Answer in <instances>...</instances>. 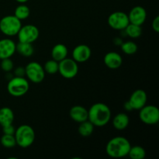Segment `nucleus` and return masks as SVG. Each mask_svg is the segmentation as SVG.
<instances>
[{"label":"nucleus","mask_w":159,"mask_h":159,"mask_svg":"<svg viewBox=\"0 0 159 159\" xmlns=\"http://www.w3.org/2000/svg\"><path fill=\"white\" fill-rule=\"evenodd\" d=\"M124 109L127 110V111L130 112V111H132V110H134L133 108H132L131 105H130V102H129V101H127V102H124Z\"/></svg>","instance_id":"obj_32"},{"label":"nucleus","mask_w":159,"mask_h":159,"mask_svg":"<svg viewBox=\"0 0 159 159\" xmlns=\"http://www.w3.org/2000/svg\"><path fill=\"white\" fill-rule=\"evenodd\" d=\"M69 116L76 123H82L88 120V110L82 106H74L70 109Z\"/></svg>","instance_id":"obj_16"},{"label":"nucleus","mask_w":159,"mask_h":159,"mask_svg":"<svg viewBox=\"0 0 159 159\" xmlns=\"http://www.w3.org/2000/svg\"><path fill=\"white\" fill-rule=\"evenodd\" d=\"M68 48L63 43H57L53 47L51 50V57L52 59L57 61H61L63 59L66 58L68 56Z\"/></svg>","instance_id":"obj_18"},{"label":"nucleus","mask_w":159,"mask_h":159,"mask_svg":"<svg viewBox=\"0 0 159 159\" xmlns=\"http://www.w3.org/2000/svg\"><path fill=\"white\" fill-rule=\"evenodd\" d=\"M14 120V113L9 107H2L0 109V125L2 127L12 124Z\"/></svg>","instance_id":"obj_19"},{"label":"nucleus","mask_w":159,"mask_h":159,"mask_svg":"<svg viewBox=\"0 0 159 159\" xmlns=\"http://www.w3.org/2000/svg\"><path fill=\"white\" fill-rule=\"evenodd\" d=\"M128 155L131 159H144L146 156V152L141 146H131Z\"/></svg>","instance_id":"obj_23"},{"label":"nucleus","mask_w":159,"mask_h":159,"mask_svg":"<svg viewBox=\"0 0 159 159\" xmlns=\"http://www.w3.org/2000/svg\"><path fill=\"white\" fill-rule=\"evenodd\" d=\"M29 82L24 77L13 76L9 80L7 85V91L14 97L23 96L29 91Z\"/></svg>","instance_id":"obj_4"},{"label":"nucleus","mask_w":159,"mask_h":159,"mask_svg":"<svg viewBox=\"0 0 159 159\" xmlns=\"http://www.w3.org/2000/svg\"><path fill=\"white\" fill-rule=\"evenodd\" d=\"M94 127L95 126L89 120H87L83 122L79 123L78 131L81 136L87 138L93 134V131H94Z\"/></svg>","instance_id":"obj_21"},{"label":"nucleus","mask_w":159,"mask_h":159,"mask_svg":"<svg viewBox=\"0 0 159 159\" xmlns=\"http://www.w3.org/2000/svg\"><path fill=\"white\" fill-rule=\"evenodd\" d=\"M152 29L155 31L156 33L159 32V16H157L152 22Z\"/></svg>","instance_id":"obj_31"},{"label":"nucleus","mask_w":159,"mask_h":159,"mask_svg":"<svg viewBox=\"0 0 159 159\" xmlns=\"http://www.w3.org/2000/svg\"><path fill=\"white\" fill-rule=\"evenodd\" d=\"M103 61L107 68L110 69H117L122 65L123 58L119 53L110 51L105 54Z\"/></svg>","instance_id":"obj_15"},{"label":"nucleus","mask_w":159,"mask_h":159,"mask_svg":"<svg viewBox=\"0 0 159 159\" xmlns=\"http://www.w3.org/2000/svg\"><path fill=\"white\" fill-rule=\"evenodd\" d=\"M45 73H48L49 75H54L58 72V61L51 59V60L48 61L44 64L43 66Z\"/></svg>","instance_id":"obj_27"},{"label":"nucleus","mask_w":159,"mask_h":159,"mask_svg":"<svg viewBox=\"0 0 159 159\" xmlns=\"http://www.w3.org/2000/svg\"><path fill=\"white\" fill-rule=\"evenodd\" d=\"M2 131L3 134H12L14 135L16 131V128L13 126V124H9V125H6L2 127Z\"/></svg>","instance_id":"obj_29"},{"label":"nucleus","mask_w":159,"mask_h":159,"mask_svg":"<svg viewBox=\"0 0 159 159\" xmlns=\"http://www.w3.org/2000/svg\"><path fill=\"white\" fill-rule=\"evenodd\" d=\"M16 51L23 57H31L34 53V48L31 43L19 42L16 47Z\"/></svg>","instance_id":"obj_20"},{"label":"nucleus","mask_w":159,"mask_h":159,"mask_svg":"<svg viewBox=\"0 0 159 159\" xmlns=\"http://www.w3.org/2000/svg\"><path fill=\"white\" fill-rule=\"evenodd\" d=\"M128 101L133 110H140L147 103L148 95L144 90L137 89L133 92Z\"/></svg>","instance_id":"obj_11"},{"label":"nucleus","mask_w":159,"mask_h":159,"mask_svg":"<svg viewBox=\"0 0 159 159\" xmlns=\"http://www.w3.org/2000/svg\"><path fill=\"white\" fill-rule=\"evenodd\" d=\"M30 10L26 5L20 4L15 9L14 16L20 20H24L30 16Z\"/></svg>","instance_id":"obj_24"},{"label":"nucleus","mask_w":159,"mask_h":159,"mask_svg":"<svg viewBox=\"0 0 159 159\" xmlns=\"http://www.w3.org/2000/svg\"><path fill=\"white\" fill-rule=\"evenodd\" d=\"M139 118L147 125H155L159 121V110L153 105H145L140 110Z\"/></svg>","instance_id":"obj_8"},{"label":"nucleus","mask_w":159,"mask_h":159,"mask_svg":"<svg viewBox=\"0 0 159 159\" xmlns=\"http://www.w3.org/2000/svg\"><path fill=\"white\" fill-rule=\"evenodd\" d=\"M15 42L9 38H4L0 40V59L11 57L16 52Z\"/></svg>","instance_id":"obj_14"},{"label":"nucleus","mask_w":159,"mask_h":159,"mask_svg":"<svg viewBox=\"0 0 159 159\" xmlns=\"http://www.w3.org/2000/svg\"><path fill=\"white\" fill-rule=\"evenodd\" d=\"M0 66H1V68L2 69V71H6V72H10L13 69L14 64L13 61L10 59V57H9V58L2 59Z\"/></svg>","instance_id":"obj_28"},{"label":"nucleus","mask_w":159,"mask_h":159,"mask_svg":"<svg viewBox=\"0 0 159 159\" xmlns=\"http://www.w3.org/2000/svg\"><path fill=\"white\" fill-rule=\"evenodd\" d=\"M39 34L40 32L37 26L32 24H27L21 26L17 36L19 42L33 43L37 40Z\"/></svg>","instance_id":"obj_9"},{"label":"nucleus","mask_w":159,"mask_h":159,"mask_svg":"<svg viewBox=\"0 0 159 159\" xmlns=\"http://www.w3.org/2000/svg\"><path fill=\"white\" fill-rule=\"evenodd\" d=\"M15 1H16L17 2L19 3H21V4H24V3H26V2H28L29 0H15Z\"/></svg>","instance_id":"obj_34"},{"label":"nucleus","mask_w":159,"mask_h":159,"mask_svg":"<svg viewBox=\"0 0 159 159\" xmlns=\"http://www.w3.org/2000/svg\"><path fill=\"white\" fill-rule=\"evenodd\" d=\"M111 119V110L105 103L96 102L88 110V120L95 127H104Z\"/></svg>","instance_id":"obj_1"},{"label":"nucleus","mask_w":159,"mask_h":159,"mask_svg":"<svg viewBox=\"0 0 159 159\" xmlns=\"http://www.w3.org/2000/svg\"><path fill=\"white\" fill-rule=\"evenodd\" d=\"M1 144L6 148H12L16 145V138L14 135L12 134H3L0 139Z\"/></svg>","instance_id":"obj_26"},{"label":"nucleus","mask_w":159,"mask_h":159,"mask_svg":"<svg viewBox=\"0 0 159 159\" xmlns=\"http://www.w3.org/2000/svg\"><path fill=\"white\" fill-rule=\"evenodd\" d=\"M92 51L88 45L79 44L72 51V58L77 63H84L90 58Z\"/></svg>","instance_id":"obj_13"},{"label":"nucleus","mask_w":159,"mask_h":159,"mask_svg":"<svg viewBox=\"0 0 159 159\" xmlns=\"http://www.w3.org/2000/svg\"><path fill=\"white\" fill-rule=\"evenodd\" d=\"M131 144L124 137L118 136L112 138L106 146V152L111 158H120L127 156Z\"/></svg>","instance_id":"obj_2"},{"label":"nucleus","mask_w":159,"mask_h":159,"mask_svg":"<svg viewBox=\"0 0 159 159\" xmlns=\"http://www.w3.org/2000/svg\"><path fill=\"white\" fill-rule=\"evenodd\" d=\"M121 51L124 53V54H127V55H132L134 54L135 53L138 51V45L133 41H126L123 42L122 44L120 45Z\"/></svg>","instance_id":"obj_25"},{"label":"nucleus","mask_w":159,"mask_h":159,"mask_svg":"<svg viewBox=\"0 0 159 159\" xmlns=\"http://www.w3.org/2000/svg\"><path fill=\"white\" fill-rule=\"evenodd\" d=\"M107 23L112 29L116 30H124L130 22L127 14L120 11H116L109 16Z\"/></svg>","instance_id":"obj_10"},{"label":"nucleus","mask_w":159,"mask_h":159,"mask_svg":"<svg viewBox=\"0 0 159 159\" xmlns=\"http://www.w3.org/2000/svg\"><path fill=\"white\" fill-rule=\"evenodd\" d=\"M128 19L130 23L142 26L147 19V12L142 6H135L129 12Z\"/></svg>","instance_id":"obj_12"},{"label":"nucleus","mask_w":159,"mask_h":159,"mask_svg":"<svg viewBox=\"0 0 159 159\" xmlns=\"http://www.w3.org/2000/svg\"><path fill=\"white\" fill-rule=\"evenodd\" d=\"M14 137L16 145L22 148H27L34 144L36 135L32 127L27 124H23L16 129Z\"/></svg>","instance_id":"obj_3"},{"label":"nucleus","mask_w":159,"mask_h":159,"mask_svg":"<svg viewBox=\"0 0 159 159\" xmlns=\"http://www.w3.org/2000/svg\"><path fill=\"white\" fill-rule=\"evenodd\" d=\"M14 75L17 76V77H24L26 75L25 73V68L20 66L17 67L15 70H14Z\"/></svg>","instance_id":"obj_30"},{"label":"nucleus","mask_w":159,"mask_h":159,"mask_svg":"<svg viewBox=\"0 0 159 159\" xmlns=\"http://www.w3.org/2000/svg\"><path fill=\"white\" fill-rule=\"evenodd\" d=\"M58 72L65 79H73L79 72L78 63L73 58L66 57L58 62Z\"/></svg>","instance_id":"obj_6"},{"label":"nucleus","mask_w":159,"mask_h":159,"mask_svg":"<svg viewBox=\"0 0 159 159\" xmlns=\"http://www.w3.org/2000/svg\"><path fill=\"white\" fill-rule=\"evenodd\" d=\"M25 73L27 79L34 83H40L45 78V71L43 67L38 62H30L25 67Z\"/></svg>","instance_id":"obj_7"},{"label":"nucleus","mask_w":159,"mask_h":159,"mask_svg":"<svg viewBox=\"0 0 159 159\" xmlns=\"http://www.w3.org/2000/svg\"><path fill=\"white\" fill-rule=\"evenodd\" d=\"M113 43H114V44L117 45V46H120L123 43V40L120 37H116V38H114V40H113Z\"/></svg>","instance_id":"obj_33"},{"label":"nucleus","mask_w":159,"mask_h":159,"mask_svg":"<svg viewBox=\"0 0 159 159\" xmlns=\"http://www.w3.org/2000/svg\"><path fill=\"white\" fill-rule=\"evenodd\" d=\"M124 31L126 35L134 39L138 38L142 34V28H141V26L133 24V23H129L127 26V27L124 30Z\"/></svg>","instance_id":"obj_22"},{"label":"nucleus","mask_w":159,"mask_h":159,"mask_svg":"<svg viewBox=\"0 0 159 159\" xmlns=\"http://www.w3.org/2000/svg\"><path fill=\"white\" fill-rule=\"evenodd\" d=\"M21 26V20L14 15L6 16L0 20V31L7 37L17 35Z\"/></svg>","instance_id":"obj_5"},{"label":"nucleus","mask_w":159,"mask_h":159,"mask_svg":"<svg viewBox=\"0 0 159 159\" xmlns=\"http://www.w3.org/2000/svg\"><path fill=\"white\" fill-rule=\"evenodd\" d=\"M112 123H113V127L116 130H124L128 127L130 124V118L126 113H120L114 116Z\"/></svg>","instance_id":"obj_17"}]
</instances>
